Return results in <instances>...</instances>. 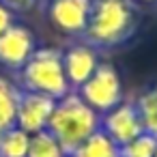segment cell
Segmentation results:
<instances>
[{
    "label": "cell",
    "instance_id": "obj_8",
    "mask_svg": "<svg viewBox=\"0 0 157 157\" xmlns=\"http://www.w3.org/2000/svg\"><path fill=\"white\" fill-rule=\"evenodd\" d=\"M56 99L17 88V103H15V127L24 129L26 133H37L48 127V121L54 112Z\"/></svg>",
    "mask_w": 157,
    "mask_h": 157
},
{
    "label": "cell",
    "instance_id": "obj_7",
    "mask_svg": "<svg viewBox=\"0 0 157 157\" xmlns=\"http://www.w3.org/2000/svg\"><path fill=\"white\" fill-rule=\"evenodd\" d=\"M43 11L50 24L60 35L82 41L88 22L90 0H52Z\"/></svg>",
    "mask_w": 157,
    "mask_h": 157
},
{
    "label": "cell",
    "instance_id": "obj_14",
    "mask_svg": "<svg viewBox=\"0 0 157 157\" xmlns=\"http://www.w3.org/2000/svg\"><path fill=\"white\" fill-rule=\"evenodd\" d=\"M138 110H140V116H142V123H144V131L153 133L157 138V84L146 88L138 101H136Z\"/></svg>",
    "mask_w": 157,
    "mask_h": 157
},
{
    "label": "cell",
    "instance_id": "obj_4",
    "mask_svg": "<svg viewBox=\"0 0 157 157\" xmlns=\"http://www.w3.org/2000/svg\"><path fill=\"white\" fill-rule=\"evenodd\" d=\"M75 93L86 105H90L99 116H103L123 101L121 75L112 63H99L95 73Z\"/></svg>",
    "mask_w": 157,
    "mask_h": 157
},
{
    "label": "cell",
    "instance_id": "obj_10",
    "mask_svg": "<svg viewBox=\"0 0 157 157\" xmlns=\"http://www.w3.org/2000/svg\"><path fill=\"white\" fill-rule=\"evenodd\" d=\"M69 157H121L118 155V146L101 131V127L88 136Z\"/></svg>",
    "mask_w": 157,
    "mask_h": 157
},
{
    "label": "cell",
    "instance_id": "obj_13",
    "mask_svg": "<svg viewBox=\"0 0 157 157\" xmlns=\"http://www.w3.org/2000/svg\"><path fill=\"white\" fill-rule=\"evenodd\" d=\"M26 157H67L63 146L56 142V138L43 129L30 136V144H28V155Z\"/></svg>",
    "mask_w": 157,
    "mask_h": 157
},
{
    "label": "cell",
    "instance_id": "obj_20",
    "mask_svg": "<svg viewBox=\"0 0 157 157\" xmlns=\"http://www.w3.org/2000/svg\"><path fill=\"white\" fill-rule=\"evenodd\" d=\"M155 157H157V151H155Z\"/></svg>",
    "mask_w": 157,
    "mask_h": 157
},
{
    "label": "cell",
    "instance_id": "obj_17",
    "mask_svg": "<svg viewBox=\"0 0 157 157\" xmlns=\"http://www.w3.org/2000/svg\"><path fill=\"white\" fill-rule=\"evenodd\" d=\"M13 24H15V13L0 2V35H2L7 28H11Z\"/></svg>",
    "mask_w": 157,
    "mask_h": 157
},
{
    "label": "cell",
    "instance_id": "obj_16",
    "mask_svg": "<svg viewBox=\"0 0 157 157\" xmlns=\"http://www.w3.org/2000/svg\"><path fill=\"white\" fill-rule=\"evenodd\" d=\"M0 2L7 9H11L13 13H28L39 5V0H0Z\"/></svg>",
    "mask_w": 157,
    "mask_h": 157
},
{
    "label": "cell",
    "instance_id": "obj_11",
    "mask_svg": "<svg viewBox=\"0 0 157 157\" xmlns=\"http://www.w3.org/2000/svg\"><path fill=\"white\" fill-rule=\"evenodd\" d=\"M15 103H17V86L0 75V136L7 129L15 127Z\"/></svg>",
    "mask_w": 157,
    "mask_h": 157
},
{
    "label": "cell",
    "instance_id": "obj_12",
    "mask_svg": "<svg viewBox=\"0 0 157 157\" xmlns=\"http://www.w3.org/2000/svg\"><path fill=\"white\" fill-rule=\"evenodd\" d=\"M30 133L20 127H11L0 136V157H26Z\"/></svg>",
    "mask_w": 157,
    "mask_h": 157
},
{
    "label": "cell",
    "instance_id": "obj_19",
    "mask_svg": "<svg viewBox=\"0 0 157 157\" xmlns=\"http://www.w3.org/2000/svg\"><path fill=\"white\" fill-rule=\"evenodd\" d=\"M144 2H157V0H144Z\"/></svg>",
    "mask_w": 157,
    "mask_h": 157
},
{
    "label": "cell",
    "instance_id": "obj_3",
    "mask_svg": "<svg viewBox=\"0 0 157 157\" xmlns=\"http://www.w3.org/2000/svg\"><path fill=\"white\" fill-rule=\"evenodd\" d=\"M17 88L48 95L52 99H63L71 93L65 69H63V50L58 48H37L30 60L17 73Z\"/></svg>",
    "mask_w": 157,
    "mask_h": 157
},
{
    "label": "cell",
    "instance_id": "obj_1",
    "mask_svg": "<svg viewBox=\"0 0 157 157\" xmlns=\"http://www.w3.org/2000/svg\"><path fill=\"white\" fill-rule=\"evenodd\" d=\"M140 28L136 0H90V11L82 43L97 52L116 50L133 39Z\"/></svg>",
    "mask_w": 157,
    "mask_h": 157
},
{
    "label": "cell",
    "instance_id": "obj_18",
    "mask_svg": "<svg viewBox=\"0 0 157 157\" xmlns=\"http://www.w3.org/2000/svg\"><path fill=\"white\" fill-rule=\"evenodd\" d=\"M50 2H52V0H39V5H37V7H39V9L43 11V9H45V7H48Z\"/></svg>",
    "mask_w": 157,
    "mask_h": 157
},
{
    "label": "cell",
    "instance_id": "obj_15",
    "mask_svg": "<svg viewBox=\"0 0 157 157\" xmlns=\"http://www.w3.org/2000/svg\"><path fill=\"white\" fill-rule=\"evenodd\" d=\"M155 151H157V138L148 131H144L138 138H133L131 142L118 146L121 157H155Z\"/></svg>",
    "mask_w": 157,
    "mask_h": 157
},
{
    "label": "cell",
    "instance_id": "obj_9",
    "mask_svg": "<svg viewBox=\"0 0 157 157\" xmlns=\"http://www.w3.org/2000/svg\"><path fill=\"white\" fill-rule=\"evenodd\" d=\"M97 65H99V52L82 41L63 50V69H65L71 93H75L95 73Z\"/></svg>",
    "mask_w": 157,
    "mask_h": 157
},
{
    "label": "cell",
    "instance_id": "obj_5",
    "mask_svg": "<svg viewBox=\"0 0 157 157\" xmlns=\"http://www.w3.org/2000/svg\"><path fill=\"white\" fill-rule=\"evenodd\" d=\"M35 50H37V39L33 30L15 22L11 28H7L0 35V67L17 75L22 67L30 60Z\"/></svg>",
    "mask_w": 157,
    "mask_h": 157
},
{
    "label": "cell",
    "instance_id": "obj_2",
    "mask_svg": "<svg viewBox=\"0 0 157 157\" xmlns=\"http://www.w3.org/2000/svg\"><path fill=\"white\" fill-rule=\"evenodd\" d=\"M99 127H101V116L90 105H86L78 93H69L56 101L45 129L56 138V142L63 146L65 155L69 157Z\"/></svg>",
    "mask_w": 157,
    "mask_h": 157
},
{
    "label": "cell",
    "instance_id": "obj_6",
    "mask_svg": "<svg viewBox=\"0 0 157 157\" xmlns=\"http://www.w3.org/2000/svg\"><path fill=\"white\" fill-rule=\"evenodd\" d=\"M101 131L116 146H123V144L131 142L133 138H138L140 133H144V123H142V116H140L136 101L123 99L114 110L103 114L101 116Z\"/></svg>",
    "mask_w": 157,
    "mask_h": 157
}]
</instances>
